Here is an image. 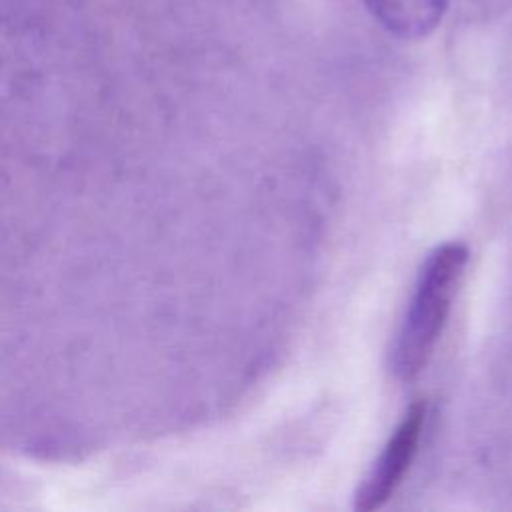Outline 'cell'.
I'll list each match as a JSON object with an SVG mask.
<instances>
[{"label": "cell", "mask_w": 512, "mask_h": 512, "mask_svg": "<svg viewBox=\"0 0 512 512\" xmlns=\"http://www.w3.org/2000/svg\"><path fill=\"white\" fill-rule=\"evenodd\" d=\"M468 258V246L456 240L438 244L424 258L390 348V370L396 380L410 382L428 364L452 310Z\"/></svg>", "instance_id": "cell-1"}, {"label": "cell", "mask_w": 512, "mask_h": 512, "mask_svg": "<svg viewBox=\"0 0 512 512\" xmlns=\"http://www.w3.org/2000/svg\"><path fill=\"white\" fill-rule=\"evenodd\" d=\"M424 422L426 402L416 400L408 406L388 442L360 480L354 492L356 512L378 510L396 494L418 454Z\"/></svg>", "instance_id": "cell-2"}, {"label": "cell", "mask_w": 512, "mask_h": 512, "mask_svg": "<svg viewBox=\"0 0 512 512\" xmlns=\"http://www.w3.org/2000/svg\"><path fill=\"white\" fill-rule=\"evenodd\" d=\"M372 18L400 38L428 36L442 20L448 0H362Z\"/></svg>", "instance_id": "cell-3"}]
</instances>
